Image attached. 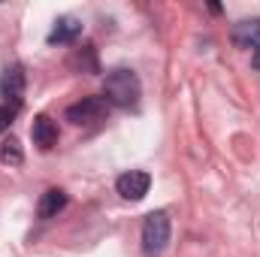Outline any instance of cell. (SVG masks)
I'll return each mask as SVG.
<instances>
[{
    "mask_svg": "<svg viewBox=\"0 0 260 257\" xmlns=\"http://www.w3.org/2000/svg\"><path fill=\"white\" fill-rule=\"evenodd\" d=\"M139 97H142V85H139V76L133 70L118 67V70L106 73V79H103V100L109 106L130 109V106L139 103Z\"/></svg>",
    "mask_w": 260,
    "mask_h": 257,
    "instance_id": "cell-1",
    "label": "cell"
},
{
    "mask_svg": "<svg viewBox=\"0 0 260 257\" xmlns=\"http://www.w3.org/2000/svg\"><path fill=\"white\" fill-rule=\"evenodd\" d=\"M170 233H173V224H170L167 212L145 215V221H142V254L145 257L164 254V248L170 242Z\"/></svg>",
    "mask_w": 260,
    "mask_h": 257,
    "instance_id": "cell-2",
    "label": "cell"
},
{
    "mask_svg": "<svg viewBox=\"0 0 260 257\" xmlns=\"http://www.w3.org/2000/svg\"><path fill=\"white\" fill-rule=\"evenodd\" d=\"M106 109H109V103L103 97H85V100H79V103H73L67 109V121H73V124H91V121H100L106 115Z\"/></svg>",
    "mask_w": 260,
    "mask_h": 257,
    "instance_id": "cell-3",
    "label": "cell"
},
{
    "mask_svg": "<svg viewBox=\"0 0 260 257\" xmlns=\"http://www.w3.org/2000/svg\"><path fill=\"white\" fill-rule=\"evenodd\" d=\"M115 188H118V194L124 197V200H142L145 194H148V188H151V176L148 173H142V170H130V173H124V176H118V182H115Z\"/></svg>",
    "mask_w": 260,
    "mask_h": 257,
    "instance_id": "cell-4",
    "label": "cell"
},
{
    "mask_svg": "<svg viewBox=\"0 0 260 257\" xmlns=\"http://www.w3.org/2000/svg\"><path fill=\"white\" fill-rule=\"evenodd\" d=\"M0 94L6 97V103H18L21 106V94H24V70H21V64H12L3 70Z\"/></svg>",
    "mask_w": 260,
    "mask_h": 257,
    "instance_id": "cell-5",
    "label": "cell"
},
{
    "mask_svg": "<svg viewBox=\"0 0 260 257\" xmlns=\"http://www.w3.org/2000/svg\"><path fill=\"white\" fill-rule=\"evenodd\" d=\"M230 40H233L236 49H251L254 52L260 46V18H242V21H236L233 30H230Z\"/></svg>",
    "mask_w": 260,
    "mask_h": 257,
    "instance_id": "cell-6",
    "label": "cell"
},
{
    "mask_svg": "<svg viewBox=\"0 0 260 257\" xmlns=\"http://www.w3.org/2000/svg\"><path fill=\"white\" fill-rule=\"evenodd\" d=\"M79 34H82V21L73 18V15H64V18L55 21V27L49 34V46H70V43L79 40Z\"/></svg>",
    "mask_w": 260,
    "mask_h": 257,
    "instance_id": "cell-7",
    "label": "cell"
},
{
    "mask_svg": "<svg viewBox=\"0 0 260 257\" xmlns=\"http://www.w3.org/2000/svg\"><path fill=\"white\" fill-rule=\"evenodd\" d=\"M30 136H34V142H37L43 151H49V148L58 142V127H55V121H52L49 115H37L34 124H30Z\"/></svg>",
    "mask_w": 260,
    "mask_h": 257,
    "instance_id": "cell-8",
    "label": "cell"
},
{
    "mask_svg": "<svg viewBox=\"0 0 260 257\" xmlns=\"http://www.w3.org/2000/svg\"><path fill=\"white\" fill-rule=\"evenodd\" d=\"M64 206H67V194L58 191V188H52V191H46L40 197L37 215H40L43 221H49V218H58V212H64Z\"/></svg>",
    "mask_w": 260,
    "mask_h": 257,
    "instance_id": "cell-9",
    "label": "cell"
},
{
    "mask_svg": "<svg viewBox=\"0 0 260 257\" xmlns=\"http://www.w3.org/2000/svg\"><path fill=\"white\" fill-rule=\"evenodd\" d=\"M70 67L79 70V73H97V55H94V46L79 49V52L70 58Z\"/></svg>",
    "mask_w": 260,
    "mask_h": 257,
    "instance_id": "cell-10",
    "label": "cell"
},
{
    "mask_svg": "<svg viewBox=\"0 0 260 257\" xmlns=\"http://www.w3.org/2000/svg\"><path fill=\"white\" fill-rule=\"evenodd\" d=\"M0 160L3 164H9V167H21V160H24V154H21V145H18V139H3V145H0Z\"/></svg>",
    "mask_w": 260,
    "mask_h": 257,
    "instance_id": "cell-11",
    "label": "cell"
},
{
    "mask_svg": "<svg viewBox=\"0 0 260 257\" xmlns=\"http://www.w3.org/2000/svg\"><path fill=\"white\" fill-rule=\"evenodd\" d=\"M18 103H3L0 106V133H6V130L12 127V121H15V115H18Z\"/></svg>",
    "mask_w": 260,
    "mask_h": 257,
    "instance_id": "cell-12",
    "label": "cell"
},
{
    "mask_svg": "<svg viewBox=\"0 0 260 257\" xmlns=\"http://www.w3.org/2000/svg\"><path fill=\"white\" fill-rule=\"evenodd\" d=\"M251 61H254V67H257V70H260V46H257V49H254V58H251Z\"/></svg>",
    "mask_w": 260,
    "mask_h": 257,
    "instance_id": "cell-13",
    "label": "cell"
}]
</instances>
